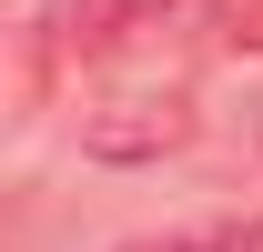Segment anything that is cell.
Listing matches in <instances>:
<instances>
[{
    "instance_id": "1",
    "label": "cell",
    "mask_w": 263,
    "mask_h": 252,
    "mask_svg": "<svg viewBox=\"0 0 263 252\" xmlns=\"http://www.w3.org/2000/svg\"><path fill=\"white\" fill-rule=\"evenodd\" d=\"M182 141H193V101L182 91H132V101L81 111V152L91 161H162Z\"/></svg>"
},
{
    "instance_id": "2",
    "label": "cell",
    "mask_w": 263,
    "mask_h": 252,
    "mask_svg": "<svg viewBox=\"0 0 263 252\" xmlns=\"http://www.w3.org/2000/svg\"><path fill=\"white\" fill-rule=\"evenodd\" d=\"M122 252H263V222H193L162 242H122Z\"/></svg>"
},
{
    "instance_id": "3",
    "label": "cell",
    "mask_w": 263,
    "mask_h": 252,
    "mask_svg": "<svg viewBox=\"0 0 263 252\" xmlns=\"http://www.w3.org/2000/svg\"><path fill=\"white\" fill-rule=\"evenodd\" d=\"M223 20H233V31H223V40H263V0H233Z\"/></svg>"
}]
</instances>
